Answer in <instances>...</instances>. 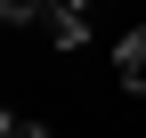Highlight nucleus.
<instances>
[{
  "label": "nucleus",
  "instance_id": "obj_1",
  "mask_svg": "<svg viewBox=\"0 0 146 138\" xmlns=\"http://www.w3.org/2000/svg\"><path fill=\"white\" fill-rule=\"evenodd\" d=\"M114 81H122L130 98H146V25H130V33L114 41Z\"/></svg>",
  "mask_w": 146,
  "mask_h": 138
},
{
  "label": "nucleus",
  "instance_id": "obj_2",
  "mask_svg": "<svg viewBox=\"0 0 146 138\" xmlns=\"http://www.w3.org/2000/svg\"><path fill=\"white\" fill-rule=\"evenodd\" d=\"M41 16H49V41H57V49H81L89 41V16L81 8H41Z\"/></svg>",
  "mask_w": 146,
  "mask_h": 138
},
{
  "label": "nucleus",
  "instance_id": "obj_3",
  "mask_svg": "<svg viewBox=\"0 0 146 138\" xmlns=\"http://www.w3.org/2000/svg\"><path fill=\"white\" fill-rule=\"evenodd\" d=\"M49 0H0V25H16V16H41Z\"/></svg>",
  "mask_w": 146,
  "mask_h": 138
},
{
  "label": "nucleus",
  "instance_id": "obj_4",
  "mask_svg": "<svg viewBox=\"0 0 146 138\" xmlns=\"http://www.w3.org/2000/svg\"><path fill=\"white\" fill-rule=\"evenodd\" d=\"M0 138H49V122H16V114H8V130H0Z\"/></svg>",
  "mask_w": 146,
  "mask_h": 138
},
{
  "label": "nucleus",
  "instance_id": "obj_5",
  "mask_svg": "<svg viewBox=\"0 0 146 138\" xmlns=\"http://www.w3.org/2000/svg\"><path fill=\"white\" fill-rule=\"evenodd\" d=\"M0 130H8V114H0Z\"/></svg>",
  "mask_w": 146,
  "mask_h": 138
}]
</instances>
